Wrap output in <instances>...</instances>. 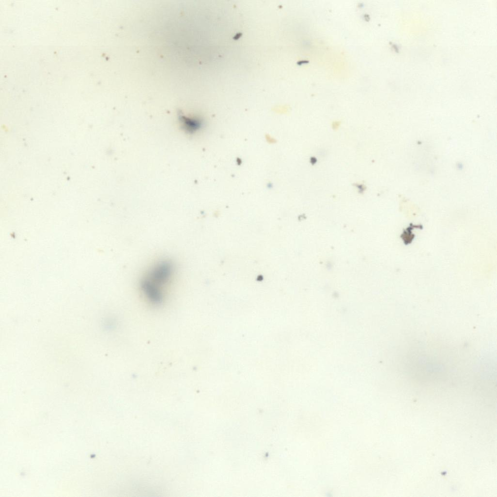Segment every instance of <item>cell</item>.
Returning <instances> with one entry per match:
<instances>
[{
	"label": "cell",
	"instance_id": "1",
	"mask_svg": "<svg viewBox=\"0 0 497 497\" xmlns=\"http://www.w3.org/2000/svg\"><path fill=\"white\" fill-rule=\"evenodd\" d=\"M175 266L172 260L162 258L155 262L142 274L139 288L150 303L160 304L174 277Z\"/></svg>",
	"mask_w": 497,
	"mask_h": 497
},
{
	"label": "cell",
	"instance_id": "2",
	"mask_svg": "<svg viewBox=\"0 0 497 497\" xmlns=\"http://www.w3.org/2000/svg\"><path fill=\"white\" fill-rule=\"evenodd\" d=\"M180 119L184 130L189 133L195 132L200 127L201 125V121L196 118L181 116Z\"/></svg>",
	"mask_w": 497,
	"mask_h": 497
}]
</instances>
